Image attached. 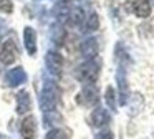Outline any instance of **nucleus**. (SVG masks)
I'll use <instances>...</instances> for the list:
<instances>
[{
  "label": "nucleus",
  "instance_id": "obj_24",
  "mask_svg": "<svg viewBox=\"0 0 154 139\" xmlns=\"http://www.w3.org/2000/svg\"><path fill=\"white\" fill-rule=\"evenodd\" d=\"M147 2H149V3H152V5H154V0H147Z\"/></svg>",
  "mask_w": 154,
  "mask_h": 139
},
{
  "label": "nucleus",
  "instance_id": "obj_5",
  "mask_svg": "<svg viewBox=\"0 0 154 139\" xmlns=\"http://www.w3.org/2000/svg\"><path fill=\"white\" fill-rule=\"evenodd\" d=\"M45 63H47V68L51 75L60 76L61 70H63V56L58 51H48L47 58H45Z\"/></svg>",
  "mask_w": 154,
  "mask_h": 139
},
{
  "label": "nucleus",
  "instance_id": "obj_15",
  "mask_svg": "<svg viewBox=\"0 0 154 139\" xmlns=\"http://www.w3.org/2000/svg\"><path fill=\"white\" fill-rule=\"evenodd\" d=\"M128 103H129V108H131V114H137V113L141 111V108H143V104H144L143 96H141L139 93H136V94H133L131 98H128Z\"/></svg>",
  "mask_w": 154,
  "mask_h": 139
},
{
  "label": "nucleus",
  "instance_id": "obj_23",
  "mask_svg": "<svg viewBox=\"0 0 154 139\" xmlns=\"http://www.w3.org/2000/svg\"><path fill=\"white\" fill-rule=\"evenodd\" d=\"M94 139H114V136H113V132L111 131H101V132H98L96 134V137Z\"/></svg>",
  "mask_w": 154,
  "mask_h": 139
},
{
  "label": "nucleus",
  "instance_id": "obj_1",
  "mask_svg": "<svg viewBox=\"0 0 154 139\" xmlns=\"http://www.w3.org/2000/svg\"><path fill=\"white\" fill-rule=\"evenodd\" d=\"M100 60L94 56L91 60H86L81 66L76 68V78L80 79L85 85H93L98 79V75H100Z\"/></svg>",
  "mask_w": 154,
  "mask_h": 139
},
{
  "label": "nucleus",
  "instance_id": "obj_13",
  "mask_svg": "<svg viewBox=\"0 0 154 139\" xmlns=\"http://www.w3.org/2000/svg\"><path fill=\"white\" fill-rule=\"evenodd\" d=\"M81 55L86 60H91L98 55V42L94 38H88L81 43Z\"/></svg>",
  "mask_w": 154,
  "mask_h": 139
},
{
  "label": "nucleus",
  "instance_id": "obj_4",
  "mask_svg": "<svg viewBox=\"0 0 154 139\" xmlns=\"http://www.w3.org/2000/svg\"><path fill=\"white\" fill-rule=\"evenodd\" d=\"M126 8L141 18H147L151 15V5L147 0H126Z\"/></svg>",
  "mask_w": 154,
  "mask_h": 139
},
{
  "label": "nucleus",
  "instance_id": "obj_25",
  "mask_svg": "<svg viewBox=\"0 0 154 139\" xmlns=\"http://www.w3.org/2000/svg\"><path fill=\"white\" fill-rule=\"evenodd\" d=\"M0 139H2V137H0Z\"/></svg>",
  "mask_w": 154,
  "mask_h": 139
},
{
  "label": "nucleus",
  "instance_id": "obj_9",
  "mask_svg": "<svg viewBox=\"0 0 154 139\" xmlns=\"http://www.w3.org/2000/svg\"><path fill=\"white\" fill-rule=\"evenodd\" d=\"M27 81V75H25L23 68H14L5 75V85L7 86H18L22 83Z\"/></svg>",
  "mask_w": 154,
  "mask_h": 139
},
{
  "label": "nucleus",
  "instance_id": "obj_16",
  "mask_svg": "<svg viewBox=\"0 0 154 139\" xmlns=\"http://www.w3.org/2000/svg\"><path fill=\"white\" fill-rule=\"evenodd\" d=\"M98 25H100V20H98V15L96 13H90V15L85 18V23L81 26H83V32H93V30L98 28Z\"/></svg>",
  "mask_w": 154,
  "mask_h": 139
},
{
  "label": "nucleus",
  "instance_id": "obj_3",
  "mask_svg": "<svg viewBox=\"0 0 154 139\" xmlns=\"http://www.w3.org/2000/svg\"><path fill=\"white\" fill-rule=\"evenodd\" d=\"M100 101V96H98V88L94 85H86L81 93L76 96V103L81 106H96Z\"/></svg>",
  "mask_w": 154,
  "mask_h": 139
},
{
  "label": "nucleus",
  "instance_id": "obj_18",
  "mask_svg": "<svg viewBox=\"0 0 154 139\" xmlns=\"http://www.w3.org/2000/svg\"><path fill=\"white\" fill-rule=\"evenodd\" d=\"M104 99H106L108 106H109V109H113V111H116V94H114V88L113 86H108L106 88V93H104Z\"/></svg>",
  "mask_w": 154,
  "mask_h": 139
},
{
  "label": "nucleus",
  "instance_id": "obj_17",
  "mask_svg": "<svg viewBox=\"0 0 154 139\" xmlns=\"http://www.w3.org/2000/svg\"><path fill=\"white\" fill-rule=\"evenodd\" d=\"M116 61L119 63L121 68H124V66H126V63H129L128 53H126V50H124V46L121 45V43L116 46Z\"/></svg>",
  "mask_w": 154,
  "mask_h": 139
},
{
  "label": "nucleus",
  "instance_id": "obj_12",
  "mask_svg": "<svg viewBox=\"0 0 154 139\" xmlns=\"http://www.w3.org/2000/svg\"><path fill=\"white\" fill-rule=\"evenodd\" d=\"M32 109V98L27 91H20L17 94V113L18 114H25Z\"/></svg>",
  "mask_w": 154,
  "mask_h": 139
},
{
  "label": "nucleus",
  "instance_id": "obj_10",
  "mask_svg": "<svg viewBox=\"0 0 154 139\" xmlns=\"http://www.w3.org/2000/svg\"><path fill=\"white\" fill-rule=\"evenodd\" d=\"M90 121H91V126H94V128H103V126H106L111 121V118H109L106 109L94 108L91 116H90Z\"/></svg>",
  "mask_w": 154,
  "mask_h": 139
},
{
  "label": "nucleus",
  "instance_id": "obj_20",
  "mask_svg": "<svg viewBox=\"0 0 154 139\" xmlns=\"http://www.w3.org/2000/svg\"><path fill=\"white\" fill-rule=\"evenodd\" d=\"M53 121L61 122V116L58 114V113H55V111H48V113H45V116H43V122H45V126L55 124Z\"/></svg>",
  "mask_w": 154,
  "mask_h": 139
},
{
  "label": "nucleus",
  "instance_id": "obj_11",
  "mask_svg": "<svg viewBox=\"0 0 154 139\" xmlns=\"http://www.w3.org/2000/svg\"><path fill=\"white\" fill-rule=\"evenodd\" d=\"M23 42H25V48H27L28 55L33 56L37 53V33L32 26H27L23 32Z\"/></svg>",
  "mask_w": 154,
  "mask_h": 139
},
{
  "label": "nucleus",
  "instance_id": "obj_6",
  "mask_svg": "<svg viewBox=\"0 0 154 139\" xmlns=\"http://www.w3.org/2000/svg\"><path fill=\"white\" fill-rule=\"evenodd\" d=\"M17 60V46L14 40H7L0 48V61L4 65H12Z\"/></svg>",
  "mask_w": 154,
  "mask_h": 139
},
{
  "label": "nucleus",
  "instance_id": "obj_2",
  "mask_svg": "<svg viewBox=\"0 0 154 139\" xmlns=\"http://www.w3.org/2000/svg\"><path fill=\"white\" fill-rule=\"evenodd\" d=\"M58 96H60V93H58L57 86L51 85L50 81H45V86L40 93V108L43 109V113L55 111Z\"/></svg>",
  "mask_w": 154,
  "mask_h": 139
},
{
  "label": "nucleus",
  "instance_id": "obj_22",
  "mask_svg": "<svg viewBox=\"0 0 154 139\" xmlns=\"http://www.w3.org/2000/svg\"><path fill=\"white\" fill-rule=\"evenodd\" d=\"M14 7H12V2L10 0H0V12L4 13H12Z\"/></svg>",
  "mask_w": 154,
  "mask_h": 139
},
{
  "label": "nucleus",
  "instance_id": "obj_7",
  "mask_svg": "<svg viewBox=\"0 0 154 139\" xmlns=\"http://www.w3.org/2000/svg\"><path fill=\"white\" fill-rule=\"evenodd\" d=\"M20 134L23 139H33L37 134V119L33 116H27L20 122Z\"/></svg>",
  "mask_w": 154,
  "mask_h": 139
},
{
  "label": "nucleus",
  "instance_id": "obj_19",
  "mask_svg": "<svg viewBox=\"0 0 154 139\" xmlns=\"http://www.w3.org/2000/svg\"><path fill=\"white\" fill-rule=\"evenodd\" d=\"M45 139H68V134H66V131H63V129L53 128L51 131L47 132Z\"/></svg>",
  "mask_w": 154,
  "mask_h": 139
},
{
  "label": "nucleus",
  "instance_id": "obj_21",
  "mask_svg": "<svg viewBox=\"0 0 154 139\" xmlns=\"http://www.w3.org/2000/svg\"><path fill=\"white\" fill-rule=\"evenodd\" d=\"M53 42H55V45L57 46H60V45H63V42H65V30H61L60 26H53Z\"/></svg>",
  "mask_w": 154,
  "mask_h": 139
},
{
  "label": "nucleus",
  "instance_id": "obj_14",
  "mask_svg": "<svg viewBox=\"0 0 154 139\" xmlns=\"http://www.w3.org/2000/svg\"><path fill=\"white\" fill-rule=\"evenodd\" d=\"M139 33L144 38H152L154 36V17H149V18L139 26Z\"/></svg>",
  "mask_w": 154,
  "mask_h": 139
},
{
  "label": "nucleus",
  "instance_id": "obj_8",
  "mask_svg": "<svg viewBox=\"0 0 154 139\" xmlns=\"http://www.w3.org/2000/svg\"><path fill=\"white\" fill-rule=\"evenodd\" d=\"M116 79H118V88H119V103L126 104L128 98H129V89H128V79H126V71L124 68H118L116 73Z\"/></svg>",
  "mask_w": 154,
  "mask_h": 139
}]
</instances>
